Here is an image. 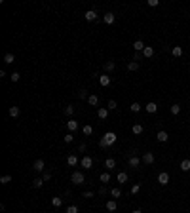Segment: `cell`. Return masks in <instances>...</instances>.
Segmentation results:
<instances>
[{
	"mask_svg": "<svg viewBox=\"0 0 190 213\" xmlns=\"http://www.w3.org/2000/svg\"><path fill=\"white\" fill-rule=\"evenodd\" d=\"M116 139H118V135L114 131H109V133L103 135V139L99 141V147L101 148H109V147H112V145L116 143Z\"/></svg>",
	"mask_w": 190,
	"mask_h": 213,
	"instance_id": "6da1fadb",
	"label": "cell"
},
{
	"mask_svg": "<svg viewBox=\"0 0 190 213\" xmlns=\"http://www.w3.org/2000/svg\"><path fill=\"white\" fill-rule=\"evenodd\" d=\"M84 181H86V177L82 171H72V175H70V183L72 185H82Z\"/></svg>",
	"mask_w": 190,
	"mask_h": 213,
	"instance_id": "7a4b0ae2",
	"label": "cell"
},
{
	"mask_svg": "<svg viewBox=\"0 0 190 213\" xmlns=\"http://www.w3.org/2000/svg\"><path fill=\"white\" fill-rule=\"evenodd\" d=\"M80 166L86 168V169H91V168H93V158H91V156H84L80 160Z\"/></svg>",
	"mask_w": 190,
	"mask_h": 213,
	"instance_id": "3957f363",
	"label": "cell"
},
{
	"mask_svg": "<svg viewBox=\"0 0 190 213\" xmlns=\"http://www.w3.org/2000/svg\"><path fill=\"white\" fill-rule=\"evenodd\" d=\"M33 169L36 171V173H44V171H46V164H44V160H36V162L33 164Z\"/></svg>",
	"mask_w": 190,
	"mask_h": 213,
	"instance_id": "277c9868",
	"label": "cell"
},
{
	"mask_svg": "<svg viewBox=\"0 0 190 213\" xmlns=\"http://www.w3.org/2000/svg\"><path fill=\"white\" fill-rule=\"evenodd\" d=\"M158 183H160L162 186H166L169 183V173L167 171H162V173H158Z\"/></svg>",
	"mask_w": 190,
	"mask_h": 213,
	"instance_id": "5b68a950",
	"label": "cell"
},
{
	"mask_svg": "<svg viewBox=\"0 0 190 213\" xmlns=\"http://www.w3.org/2000/svg\"><path fill=\"white\" fill-rule=\"evenodd\" d=\"M78 128H80V124H78V122H76V120H74V118H70V120H69V122H67V129H69V131H70V133H74V131H76V129H78Z\"/></svg>",
	"mask_w": 190,
	"mask_h": 213,
	"instance_id": "8992f818",
	"label": "cell"
},
{
	"mask_svg": "<svg viewBox=\"0 0 190 213\" xmlns=\"http://www.w3.org/2000/svg\"><path fill=\"white\" fill-rule=\"evenodd\" d=\"M84 17H86V21H97V17H99V15H97L95 10H88Z\"/></svg>",
	"mask_w": 190,
	"mask_h": 213,
	"instance_id": "52a82bcc",
	"label": "cell"
},
{
	"mask_svg": "<svg viewBox=\"0 0 190 213\" xmlns=\"http://www.w3.org/2000/svg\"><path fill=\"white\" fill-rule=\"evenodd\" d=\"M154 160H156V158H154V154H152V152H145V154H143V162H145L146 166H152V164H154Z\"/></svg>",
	"mask_w": 190,
	"mask_h": 213,
	"instance_id": "ba28073f",
	"label": "cell"
},
{
	"mask_svg": "<svg viewBox=\"0 0 190 213\" xmlns=\"http://www.w3.org/2000/svg\"><path fill=\"white\" fill-rule=\"evenodd\" d=\"M110 82H112V78L109 74H103V76H99V84L103 86V88H106V86H110Z\"/></svg>",
	"mask_w": 190,
	"mask_h": 213,
	"instance_id": "9c48e42d",
	"label": "cell"
},
{
	"mask_svg": "<svg viewBox=\"0 0 190 213\" xmlns=\"http://www.w3.org/2000/svg\"><path fill=\"white\" fill-rule=\"evenodd\" d=\"M145 48H146V46H145V42H143V40H135V42H133V50H135L137 53H141Z\"/></svg>",
	"mask_w": 190,
	"mask_h": 213,
	"instance_id": "30bf717a",
	"label": "cell"
},
{
	"mask_svg": "<svg viewBox=\"0 0 190 213\" xmlns=\"http://www.w3.org/2000/svg\"><path fill=\"white\" fill-rule=\"evenodd\" d=\"M103 21H105L106 25H112V23H114V21H116V17H114V13H112V12H109V13H105V15H103Z\"/></svg>",
	"mask_w": 190,
	"mask_h": 213,
	"instance_id": "8fae6325",
	"label": "cell"
},
{
	"mask_svg": "<svg viewBox=\"0 0 190 213\" xmlns=\"http://www.w3.org/2000/svg\"><path fill=\"white\" fill-rule=\"evenodd\" d=\"M156 139H158L160 143H166L167 139H169V135H167L166 129H162V131H158V133H156Z\"/></svg>",
	"mask_w": 190,
	"mask_h": 213,
	"instance_id": "7c38bea8",
	"label": "cell"
},
{
	"mask_svg": "<svg viewBox=\"0 0 190 213\" xmlns=\"http://www.w3.org/2000/svg\"><path fill=\"white\" fill-rule=\"evenodd\" d=\"M145 111H146V112H150V114H154V112L158 111V105H156L154 101H150V103H146V105H145Z\"/></svg>",
	"mask_w": 190,
	"mask_h": 213,
	"instance_id": "4fadbf2b",
	"label": "cell"
},
{
	"mask_svg": "<svg viewBox=\"0 0 190 213\" xmlns=\"http://www.w3.org/2000/svg\"><path fill=\"white\" fill-rule=\"evenodd\" d=\"M67 164H69L70 168H74V166H78V164H80V160H78V156H74V154H70V156L67 158Z\"/></svg>",
	"mask_w": 190,
	"mask_h": 213,
	"instance_id": "5bb4252c",
	"label": "cell"
},
{
	"mask_svg": "<svg viewBox=\"0 0 190 213\" xmlns=\"http://www.w3.org/2000/svg\"><path fill=\"white\" fill-rule=\"evenodd\" d=\"M8 114H10V116H12V118H17L19 114H21V108H19V107H10Z\"/></svg>",
	"mask_w": 190,
	"mask_h": 213,
	"instance_id": "9a60e30c",
	"label": "cell"
},
{
	"mask_svg": "<svg viewBox=\"0 0 190 213\" xmlns=\"http://www.w3.org/2000/svg\"><path fill=\"white\" fill-rule=\"evenodd\" d=\"M143 55H145L146 59H150V57H154V48H152V46H146V48L143 50Z\"/></svg>",
	"mask_w": 190,
	"mask_h": 213,
	"instance_id": "2e32d148",
	"label": "cell"
},
{
	"mask_svg": "<svg viewBox=\"0 0 190 213\" xmlns=\"http://www.w3.org/2000/svg\"><path fill=\"white\" fill-rule=\"evenodd\" d=\"M139 164H141V158L133 154V156L129 158V166H131V168H139Z\"/></svg>",
	"mask_w": 190,
	"mask_h": 213,
	"instance_id": "e0dca14e",
	"label": "cell"
},
{
	"mask_svg": "<svg viewBox=\"0 0 190 213\" xmlns=\"http://www.w3.org/2000/svg\"><path fill=\"white\" fill-rule=\"evenodd\" d=\"M97 116H99L101 120H106V118H109V108H99V111H97Z\"/></svg>",
	"mask_w": 190,
	"mask_h": 213,
	"instance_id": "ac0fdd59",
	"label": "cell"
},
{
	"mask_svg": "<svg viewBox=\"0 0 190 213\" xmlns=\"http://www.w3.org/2000/svg\"><path fill=\"white\" fill-rule=\"evenodd\" d=\"M171 55L173 57H181L183 55V48H181V46H173V48H171Z\"/></svg>",
	"mask_w": 190,
	"mask_h": 213,
	"instance_id": "d6986e66",
	"label": "cell"
},
{
	"mask_svg": "<svg viewBox=\"0 0 190 213\" xmlns=\"http://www.w3.org/2000/svg\"><path fill=\"white\" fill-rule=\"evenodd\" d=\"M105 168L109 169V171H112V169L116 168V160H114V158H109V160L105 162Z\"/></svg>",
	"mask_w": 190,
	"mask_h": 213,
	"instance_id": "ffe728a7",
	"label": "cell"
},
{
	"mask_svg": "<svg viewBox=\"0 0 190 213\" xmlns=\"http://www.w3.org/2000/svg\"><path fill=\"white\" fill-rule=\"evenodd\" d=\"M106 209H109V211H116L118 209V202L116 200H109V202H106Z\"/></svg>",
	"mask_w": 190,
	"mask_h": 213,
	"instance_id": "44dd1931",
	"label": "cell"
},
{
	"mask_svg": "<svg viewBox=\"0 0 190 213\" xmlns=\"http://www.w3.org/2000/svg\"><path fill=\"white\" fill-rule=\"evenodd\" d=\"M114 67H116V63H114V61H106L103 69H105V72H112V71H114Z\"/></svg>",
	"mask_w": 190,
	"mask_h": 213,
	"instance_id": "7402d4cb",
	"label": "cell"
},
{
	"mask_svg": "<svg viewBox=\"0 0 190 213\" xmlns=\"http://www.w3.org/2000/svg\"><path fill=\"white\" fill-rule=\"evenodd\" d=\"M44 183H46V181H44L42 177H36V179L33 181V186H34V189H42V186H44Z\"/></svg>",
	"mask_w": 190,
	"mask_h": 213,
	"instance_id": "603a6c76",
	"label": "cell"
},
{
	"mask_svg": "<svg viewBox=\"0 0 190 213\" xmlns=\"http://www.w3.org/2000/svg\"><path fill=\"white\" fill-rule=\"evenodd\" d=\"M99 181H101L103 185H106V183H109V181H110V173H109V171H105V173H101Z\"/></svg>",
	"mask_w": 190,
	"mask_h": 213,
	"instance_id": "cb8c5ba5",
	"label": "cell"
},
{
	"mask_svg": "<svg viewBox=\"0 0 190 213\" xmlns=\"http://www.w3.org/2000/svg\"><path fill=\"white\" fill-rule=\"evenodd\" d=\"M82 133H84V135H88V137H89V135L93 133V126H89V124H86V126L82 128Z\"/></svg>",
	"mask_w": 190,
	"mask_h": 213,
	"instance_id": "d4e9b609",
	"label": "cell"
},
{
	"mask_svg": "<svg viewBox=\"0 0 190 213\" xmlns=\"http://www.w3.org/2000/svg\"><path fill=\"white\" fill-rule=\"evenodd\" d=\"M51 206H53V207H61V206H63V198H59V196L51 198Z\"/></svg>",
	"mask_w": 190,
	"mask_h": 213,
	"instance_id": "484cf974",
	"label": "cell"
},
{
	"mask_svg": "<svg viewBox=\"0 0 190 213\" xmlns=\"http://www.w3.org/2000/svg\"><path fill=\"white\" fill-rule=\"evenodd\" d=\"M13 61H15V55H13V53H6V55H4V63L12 65Z\"/></svg>",
	"mask_w": 190,
	"mask_h": 213,
	"instance_id": "4316f807",
	"label": "cell"
},
{
	"mask_svg": "<svg viewBox=\"0 0 190 213\" xmlns=\"http://www.w3.org/2000/svg\"><path fill=\"white\" fill-rule=\"evenodd\" d=\"M169 111H171L173 116H177V114L181 112V105H179V103H175V105H171V108H169Z\"/></svg>",
	"mask_w": 190,
	"mask_h": 213,
	"instance_id": "83f0119b",
	"label": "cell"
},
{
	"mask_svg": "<svg viewBox=\"0 0 190 213\" xmlns=\"http://www.w3.org/2000/svg\"><path fill=\"white\" fill-rule=\"evenodd\" d=\"M88 103H89L91 107H95L97 103H99V97H97V95H89V97H88Z\"/></svg>",
	"mask_w": 190,
	"mask_h": 213,
	"instance_id": "f1b7e54d",
	"label": "cell"
},
{
	"mask_svg": "<svg viewBox=\"0 0 190 213\" xmlns=\"http://www.w3.org/2000/svg\"><path fill=\"white\" fill-rule=\"evenodd\" d=\"M118 183H127V173H124V171H122V173H118Z\"/></svg>",
	"mask_w": 190,
	"mask_h": 213,
	"instance_id": "f546056e",
	"label": "cell"
},
{
	"mask_svg": "<svg viewBox=\"0 0 190 213\" xmlns=\"http://www.w3.org/2000/svg\"><path fill=\"white\" fill-rule=\"evenodd\" d=\"M139 69V63H137V61H129V63H127V71H137Z\"/></svg>",
	"mask_w": 190,
	"mask_h": 213,
	"instance_id": "4dcf8cb0",
	"label": "cell"
},
{
	"mask_svg": "<svg viewBox=\"0 0 190 213\" xmlns=\"http://www.w3.org/2000/svg\"><path fill=\"white\" fill-rule=\"evenodd\" d=\"M181 169L183 171H190V160H183V162H181Z\"/></svg>",
	"mask_w": 190,
	"mask_h": 213,
	"instance_id": "1f68e13d",
	"label": "cell"
},
{
	"mask_svg": "<svg viewBox=\"0 0 190 213\" xmlns=\"http://www.w3.org/2000/svg\"><path fill=\"white\" fill-rule=\"evenodd\" d=\"M133 133H135V135L143 133V126H141V124H133Z\"/></svg>",
	"mask_w": 190,
	"mask_h": 213,
	"instance_id": "d6a6232c",
	"label": "cell"
},
{
	"mask_svg": "<svg viewBox=\"0 0 190 213\" xmlns=\"http://www.w3.org/2000/svg\"><path fill=\"white\" fill-rule=\"evenodd\" d=\"M10 181H12V175H2L0 177V185H8Z\"/></svg>",
	"mask_w": 190,
	"mask_h": 213,
	"instance_id": "836d02e7",
	"label": "cell"
},
{
	"mask_svg": "<svg viewBox=\"0 0 190 213\" xmlns=\"http://www.w3.org/2000/svg\"><path fill=\"white\" fill-rule=\"evenodd\" d=\"M63 141H65V143H72V141H74V133H67L65 137H63Z\"/></svg>",
	"mask_w": 190,
	"mask_h": 213,
	"instance_id": "e575fe53",
	"label": "cell"
},
{
	"mask_svg": "<svg viewBox=\"0 0 190 213\" xmlns=\"http://www.w3.org/2000/svg\"><path fill=\"white\" fill-rule=\"evenodd\" d=\"M65 114H67V116H72V114H74V107H72V105L65 107Z\"/></svg>",
	"mask_w": 190,
	"mask_h": 213,
	"instance_id": "d590c367",
	"label": "cell"
},
{
	"mask_svg": "<svg viewBox=\"0 0 190 213\" xmlns=\"http://www.w3.org/2000/svg\"><path fill=\"white\" fill-rule=\"evenodd\" d=\"M139 190H141V185H133V186H131V196L139 194Z\"/></svg>",
	"mask_w": 190,
	"mask_h": 213,
	"instance_id": "8d00e7d4",
	"label": "cell"
},
{
	"mask_svg": "<svg viewBox=\"0 0 190 213\" xmlns=\"http://www.w3.org/2000/svg\"><path fill=\"white\" fill-rule=\"evenodd\" d=\"M129 108H131V112H139L141 111V105H139V103H131Z\"/></svg>",
	"mask_w": 190,
	"mask_h": 213,
	"instance_id": "74e56055",
	"label": "cell"
},
{
	"mask_svg": "<svg viewBox=\"0 0 190 213\" xmlns=\"http://www.w3.org/2000/svg\"><path fill=\"white\" fill-rule=\"evenodd\" d=\"M110 194L114 196V198H120V196H122V190H120V189H112V190H110Z\"/></svg>",
	"mask_w": 190,
	"mask_h": 213,
	"instance_id": "f35d334b",
	"label": "cell"
},
{
	"mask_svg": "<svg viewBox=\"0 0 190 213\" xmlns=\"http://www.w3.org/2000/svg\"><path fill=\"white\" fill-rule=\"evenodd\" d=\"M106 108H109V111H114V108H118L116 101H114V99H110V101H109V107H106Z\"/></svg>",
	"mask_w": 190,
	"mask_h": 213,
	"instance_id": "ab89813d",
	"label": "cell"
},
{
	"mask_svg": "<svg viewBox=\"0 0 190 213\" xmlns=\"http://www.w3.org/2000/svg\"><path fill=\"white\" fill-rule=\"evenodd\" d=\"M78 97H80V99H88L89 95H88V91H86V90H80L78 91Z\"/></svg>",
	"mask_w": 190,
	"mask_h": 213,
	"instance_id": "60d3db41",
	"label": "cell"
},
{
	"mask_svg": "<svg viewBox=\"0 0 190 213\" xmlns=\"http://www.w3.org/2000/svg\"><path fill=\"white\" fill-rule=\"evenodd\" d=\"M19 78H21L19 72H12V82H19Z\"/></svg>",
	"mask_w": 190,
	"mask_h": 213,
	"instance_id": "b9f144b4",
	"label": "cell"
},
{
	"mask_svg": "<svg viewBox=\"0 0 190 213\" xmlns=\"http://www.w3.org/2000/svg\"><path fill=\"white\" fill-rule=\"evenodd\" d=\"M67 213H78V207H76V206H69V207H67Z\"/></svg>",
	"mask_w": 190,
	"mask_h": 213,
	"instance_id": "7bdbcfd3",
	"label": "cell"
},
{
	"mask_svg": "<svg viewBox=\"0 0 190 213\" xmlns=\"http://www.w3.org/2000/svg\"><path fill=\"white\" fill-rule=\"evenodd\" d=\"M106 192H109V189H106L105 185H101V189H99V194H101V196H105Z\"/></svg>",
	"mask_w": 190,
	"mask_h": 213,
	"instance_id": "ee69618b",
	"label": "cell"
},
{
	"mask_svg": "<svg viewBox=\"0 0 190 213\" xmlns=\"http://www.w3.org/2000/svg\"><path fill=\"white\" fill-rule=\"evenodd\" d=\"M42 179H44V181H50V179H51V173H50V171H44V173H42Z\"/></svg>",
	"mask_w": 190,
	"mask_h": 213,
	"instance_id": "f6af8a7d",
	"label": "cell"
},
{
	"mask_svg": "<svg viewBox=\"0 0 190 213\" xmlns=\"http://www.w3.org/2000/svg\"><path fill=\"white\" fill-rule=\"evenodd\" d=\"M158 4H160V2H158V0H148V6H150V8H156Z\"/></svg>",
	"mask_w": 190,
	"mask_h": 213,
	"instance_id": "bcb514c9",
	"label": "cell"
},
{
	"mask_svg": "<svg viewBox=\"0 0 190 213\" xmlns=\"http://www.w3.org/2000/svg\"><path fill=\"white\" fill-rule=\"evenodd\" d=\"M84 198H93V192H84Z\"/></svg>",
	"mask_w": 190,
	"mask_h": 213,
	"instance_id": "7dc6e473",
	"label": "cell"
},
{
	"mask_svg": "<svg viewBox=\"0 0 190 213\" xmlns=\"http://www.w3.org/2000/svg\"><path fill=\"white\" fill-rule=\"evenodd\" d=\"M133 213H143V211H141V209H135V211H133Z\"/></svg>",
	"mask_w": 190,
	"mask_h": 213,
	"instance_id": "c3c4849f",
	"label": "cell"
}]
</instances>
